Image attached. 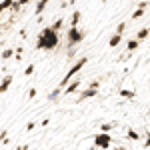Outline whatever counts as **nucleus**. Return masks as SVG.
<instances>
[{"mask_svg":"<svg viewBox=\"0 0 150 150\" xmlns=\"http://www.w3.org/2000/svg\"><path fill=\"white\" fill-rule=\"evenodd\" d=\"M98 94V90L96 88H90V90H84V92L80 94V98L78 100H86V98H92V96H96Z\"/></svg>","mask_w":150,"mask_h":150,"instance_id":"nucleus-2","label":"nucleus"},{"mask_svg":"<svg viewBox=\"0 0 150 150\" xmlns=\"http://www.w3.org/2000/svg\"><path fill=\"white\" fill-rule=\"evenodd\" d=\"M98 150H106V148H98Z\"/></svg>","mask_w":150,"mask_h":150,"instance_id":"nucleus-13","label":"nucleus"},{"mask_svg":"<svg viewBox=\"0 0 150 150\" xmlns=\"http://www.w3.org/2000/svg\"><path fill=\"white\" fill-rule=\"evenodd\" d=\"M8 84H10V78H6V82H4V84H2V86H0V92H4V90H6V88H8Z\"/></svg>","mask_w":150,"mask_h":150,"instance_id":"nucleus-7","label":"nucleus"},{"mask_svg":"<svg viewBox=\"0 0 150 150\" xmlns=\"http://www.w3.org/2000/svg\"><path fill=\"white\" fill-rule=\"evenodd\" d=\"M118 94H120V96H124V98H134V96H136L134 90H118Z\"/></svg>","mask_w":150,"mask_h":150,"instance_id":"nucleus-6","label":"nucleus"},{"mask_svg":"<svg viewBox=\"0 0 150 150\" xmlns=\"http://www.w3.org/2000/svg\"><path fill=\"white\" fill-rule=\"evenodd\" d=\"M48 124H50V120H48V118H44V120L40 122V126H42V128H44V126H48Z\"/></svg>","mask_w":150,"mask_h":150,"instance_id":"nucleus-10","label":"nucleus"},{"mask_svg":"<svg viewBox=\"0 0 150 150\" xmlns=\"http://www.w3.org/2000/svg\"><path fill=\"white\" fill-rule=\"evenodd\" d=\"M144 148H150V130H148V134H146V140H144Z\"/></svg>","mask_w":150,"mask_h":150,"instance_id":"nucleus-8","label":"nucleus"},{"mask_svg":"<svg viewBox=\"0 0 150 150\" xmlns=\"http://www.w3.org/2000/svg\"><path fill=\"white\" fill-rule=\"evenodd\" d=\"M126 138H128V140H132V142H136V140L140 138V134L136 132V130H132V128H130V130L126 132Z\"/></svg>","mask_w":150,"mask_h":150,"instance_id":"nucleus-4","label":"nucleus"},{"mask_svg":"<svg viewBox=\"0 0 150 150\" xmlns=\"http://www.w3.org/2000/svg\"><path fill=\"white\" fill-rule=\"evenodd\" d=\"M116 126H118V122H104V124H100V132H110Z\"/></svg>","mask_w":150,"mask_h":150,"instance_id":"nucleus-3","label":"nucleus"},{"mask_svg":"<svg viewBox=\"0 0 150 150\" xmlns=\"http://www.w3.org/2000/svg\"><path fill=\"white\" fill-rule=\"evenodd\" d=\"M36 128V122H28V124H26V130H34Z\"/></svg>","mask_w":150,"mask_h":150,"instance_id":"nucleus-9","label":"nucleus"},{"mask_svg":"<svg viewBox=\"0 0 150 150\" xmlns=\"http://www.w3.org/2000/svg\"><path fill=\"white\" fill-rule=\"evenodd\" d=\"M26 148H28V146H18L16 150H26Z\"/></svg>","mask_w":150,"mask_h":150,"instance_id":"nucleus-11","label":"nucleus"},{"mask_svg":"<svg viewBox=\"0 0 150 150\" xmlns=\"http://www.w3.org/2000/svg\"><path fill=\"white\" fill-rule=\"evenodd\" d=\"M78 86H80V82H78V80H76V82H72L68 88L64 90V94H72V92H76V88H78Z\"/></svg>","mask_w":150,"mask_h":150,"instance_id":"nucleus-5","label":"nucleus"},{"mask_svg":"<svg viewBox=\"0 0 150 150\" xmlns=\"http://www.w3.org/2000/svg\"><path fill=\"white\" fill-rule=\"evenodd\" d=\"M114 150H126V148H122V146H116V148Z\"/></svg>","mask_w":150,"mask_h":150,"instance_id":"nucleus-12","label":"nucleus"},{"mask_svg":"<svg viewBox=\"0 0 150 150\" xmlns=\"http://www.w3.org/2000/svg\"><path fill=\"white\" fill-rule=\"evenodd\" d=\"M94 146L96 148H106L108 150V146H110V142H112V136L108 134V132H98V134H94Z\"/></svg>","mask_w":150,"mask_h":150,"instance_id":"nucleus-1","label":"nucleus"}]
</instances>
